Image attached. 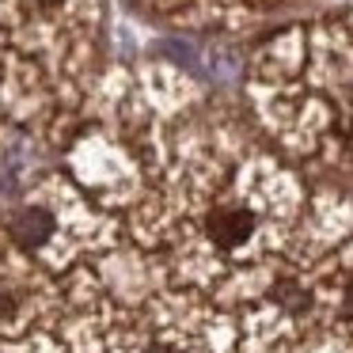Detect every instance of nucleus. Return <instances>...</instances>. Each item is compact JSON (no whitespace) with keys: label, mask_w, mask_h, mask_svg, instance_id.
<instances>
[{"label":"nucleus","mask_w":353,"mask_h":353,"mask_svg":"<svg viewBox=\"0 0 353 353\" xmlns=\"http://www.w3.org/2000/svg\"><path fill=\"white\" fill-rule=\"evenodd\" d=\"M50 236H54V216L46 209H23L12 221V239L19 247H42Z\"/></svg>","instance_id":"f03ea898"},{"label":"nucleus","mask_w":353,"mask_h":353,"mask_svg":"<svg viewBox=\"0 0 353 353\" xmlns=\"http://www.w3.org/2000/svg\"><path fill=\"white\" fill-rule=\"evenodd\" d=\"M39 4H46V8H54V4H61V0H39Z\"/></svg>","instance_id":"20e7f679"},{"label":"nucleus","mask_w":353,"mask_h":353,"mask_svg":"<svg viewBox=\"0 0 353 353\" xmlns=\"http://www.w3.org/2000/svg\"><path fill=\"white\" fill-rule=\"evenodd\" d=\"M16 304H19V300H16V292H12L8 285L0 281V319H8V315L16 312Z\"/></svg>","instance_id":"7ed1b4c3"},{"label":"nucleus","mask_w":353,"mask_h":353,"mask_svg":"<svg viewBox=\"0 0 353 353\" xmlns=\"http://www.w3.org/2000/svg\"><path fill=\"white\" fill-rule=\"evenodd\" d=\"M251 232H254V216L247 213V209H216V213L209 216V239H213L216 247H224V251L239 247Z\"/></svg>","instance_id":"f257e3e1"}]
</instances>
